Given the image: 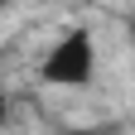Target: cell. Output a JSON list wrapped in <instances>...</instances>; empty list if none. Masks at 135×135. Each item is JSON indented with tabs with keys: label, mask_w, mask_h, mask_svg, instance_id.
I'll return each instance as SVG.
<instances>
[{
	"label": "cell",
	"mask_w": 135,
	"mask_h": 135,
	"mask_svg": "<svg viewBox=\"0 0 135 135\" xmlns=\"http://www.w3.org/2000/svg\"><path fill=\"white\" fill-rule=\"evenodd\" d=\"M126 39H130V48H135V15H126Z\"/></svg>",
	"instance_id": "7a4b0ae2"
},
{
	"label": "cell",
	"mask_w": 135,
	"mask_h": 135,
	"mask_svg": "<svg viewBox=\"0 0 135 135\" xmlns=\"http://www.w3.org/2000/svg\"><path fill=\"white\" fill-rule=\"evenodd\" d=\"M92 77H97V39L87 29H68L39 58V82L44 87H87Z\"/></svg>",
	"instance_id": "6da1fadb"
}]
</instances>
